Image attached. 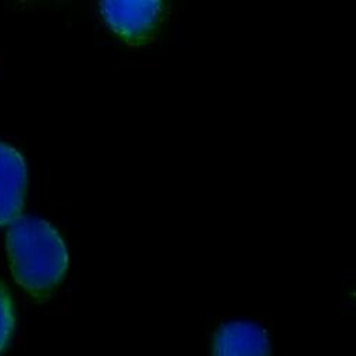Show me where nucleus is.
I'll return each instance as SVG.
<instances>
[{"label": "nucleus", "mask_w": 356, "mask_h": 356, "mask_svg": "<svg viewBox=\"0 0 356 356\" xmlns=\"http://www.w3.org/2000/svg\"><path fill=\"white\" fill-rule=\"evenodd\" d=\"M99 9L108 29L131 45L149 42L166 15L161 0H106Z\"/></svg>", "instance_id": "2"}, {"label": "nucleus", "mask_w": 356, "mask_h": 356, "mask_svg": "<svg viewBox=\"0 0 356 356\" xmlns=\"http://www.w3.org/2000/svg\"><path fill=\"white\" fill-rule=\"evenodd\" d=\"M16 328V310L8 286L0 280V353L8 348Z\"/></svg>", "instance_id": "5"}, {"label": "nucleus", "mask_w": 356, "mask_h": 356, "mask_svg": "<svg viewBox=\"0 0 356 356\" xmlns=\"http://www.w3.org/2000/svg\"><path fill=\"white\" fill-rule=\"evenodd\" d=\"M6 254L16 283L38 302L51 298L70 268V254L61 234L37 217H19L10 224Z\"/></svg>", "instance_id": "1"}, {"label": "nucleus", "mask_w": 356, "mask_h": 356, "mask_svg": "<svg viewBox=\"0 0 356 356\" xmlns=\"http://www.w3.org/2000/svg\"><path fill=\"white\" fill-rule=\"evenodd\" d=\"M29 170L24 156L0 143V227L15 222L24 207Z\"/></svg>", "instance_id": "3"}, {"label": "nucleus", "mask_w": 356, "mask_h": 356, "mask_svg": "<svg viewBox=\"0 0 356 356\" xmlns=\"http://www.w3.org/2000/svg\"><path fill=\"white\" fill-rule=\"evenodd\" d=\"M268 332L250 321L222 324L214 334L213 356H270Z\"/></svg>", "instance_id": "4"}]
</instances>
